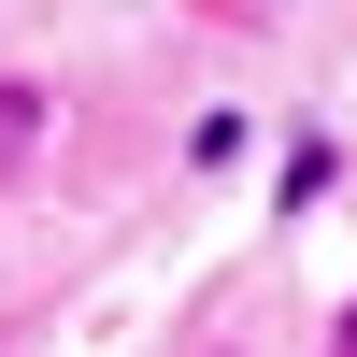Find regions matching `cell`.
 Returning <instances> with one entry per match:
<instances>
[{
    "mask_svg": "<svg viewBox=\"0 0 357 357\" xmlns=\"http://www.w3.org/2000/svg\"><path fill=\"white\" fill-rule=\"evenodd\" d=\"M329 158H343L329 129H301V143H286V186H272V215H314V186H329Z\"/></svg>",
    "mask_w": 357,
    "mask_h": 357,
    "instance_id": "obj_1",
    "label": "cell"
},
{
    "mask_svg": "<svg viewBox=\"0 0 357 357\" xmlns=\"http://www.w3.org/2000/svg\"><path fill=\"white\" fill-rule=\"evenodd\" d=\"M29 143H43V86L15 72V86H0V158H29Z\"/></svg>",
    "mask_w": 357,
    "mask_h": 357,
    "instance_id": "obj_2",
    "label": "cell"
},
{
    "mask_svg": "<svg viewBox=\"0 0 357 357\" xmlns=\"http://www.w3.org/2000/svg\"><path fill=\"white\" fill-rule=\"evenodd\" d=\"M314 357H357V286H343V314H329V343H314Z\"/></svg>",
    "mask_w": 357,
    "mask_h": 357,
    "instance_id": "obj_3",
    "label": "cell"
}]
</instances>
